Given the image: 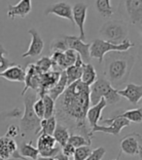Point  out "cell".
Listing matches in <instances>:
<instances>
[{"mask_svg":"<svg viewBox=\"0 0 142 160\" xmlns=\"http://www.w3.org/2000/svg\"><path fill=\"white\" fill-rule=\"evenodd\" d=\"M54 117L57 122L65 126L70 134L85 137L92 142V134L87 121V112L90 108V87L80 80L66 87L54 105Z\"/></svg>","mask_w":142,"mask_h":160,"instance_id":"6da1fadb","label":"cell"},{"mask_svg":"<svg viewBox=\"0 0 142 160\" xmlns=\"http://www.w3.org/2000/svg\"><path fill=\"white\" fill-rule=\"evenodd\" d=\"M102 62H104L103 77L117 89L129 80L135 63V57L128 51L110 52L104 56Z\"/></svg>","mask_w":142,"mask_h":160,"instance_id":"7a4b0ae2","label":"cell"},{"mask_svg":"<svg viewBox=\"0 0 142 160\" xmlns=\"http://www.w3.org/2000/svg\"><path fill=\"white\" fill-rule=\"evenodd\" d=\"M23 96V105L25 111L20 120V129L21 137H26V134L38 135L40 131V122L42 119H39L33 110V103L39 98L35 91L28 89Z\"/></svg>","mask_w":142,"mask_h":160,"instance_id":"3957f363","label":"cell"},{"mask_svg":"<svg viewBox=\"0 0 142 160\" xmlns=\"http://www.w3.org/2000/svg\"><path fill=\"white\" fill-rule=\"evenodd\" d=\"M104 99L107 106L115 105L121 101V97L117 94L116 89L113 88L104 77H99L90 86V103L92 106Z\"/></svg>","mask_w":142,"mask_h":160,"instance_id":"277c9868","label":"cell"},{"mask_svg":"<svg viewBox=\"0 0 142 160\" xmlns=\"http://www.w3.org/2000/svg\"><path fill=\"white\" fill-rule=\"evenodd\" d=\"M129 23L122 20H113L104 22L99 28L102 40L112 44H121L129 39Z\"/></svg>","mask_w":142,"mask_h":160,"instance_id":"5b68a950","label":"cell"},{"mask_svg":"<svg viewBox=\"0 0 142 160\" xmlns=\"http://www.w3.org/2000/svg\"><path fill=\"white\" fill-rule=\"evenodd\" d=\"M135 46L130 40L127 39L121 44H112L110 42L104 41L102 39H94L92 43H90V56L91 59H97L99 63L103 62L104 56L110 52H127L130 48Z\"/></svg>","mask_w":142,"mask_h":160,"instance_id":"8992f818","label":"cell"},{"mask_svg":"<svg viewBox=\"0 0 142 160\" xmlns=\"http://www.w3.org/2000/svg\"><path fill=\"white\" fill-rule=\"evenodd\" d=\"M118 12L125 22L141 28L142 0H120Z\"/></svg>","mask_w":142,"mask_h":160,"instance_id":"52a82bcc","label":"cell"},{"mask_svg":"<svg viewBox=\"0 0 142 160\" xmlns=\"http://www.w3.org/2000/svg\"><path fill=\"white\" fill-rule=\"evenodd\" d=\"M37 139V149L42 157H56L61 152V148L54 141L53 136L39 134Z\"/></svg>","mask_w":142,"mask_h":160,"instance_id":"ba28073f","label":"cell"},{"mask_svg":"<svg viewBox=\"0 0 142 160\" xmlns=\"http://www.w3.org/2000/svg\"><path fill=\"white\" fill-rule=\"evenodd\" d=\"M102 121L108 124V126L97 125L92 130V135L96 132H102L105 134H111V135H114L115 137H118L124 128L130 126V122L128 121L127 119L121 118V117H116V116H111L110 118H107V119H102Z\"/></svg>","mask_w":142,"mask_h":160,"instance_id":"9c48e42d","label":"cell"},{"mask_svg":"<svg viewBox=\"0 0 142 160\" xmlns=\"http://www.w3.org/2000/svg\"><path fill=\"white\" fill-rule=\"evenodd\" d=\"M120 148L122 152L130 156H141L142 138L140 134L131 133L121 139Z\"/></svg>","mask_w":142,"mask_h":160,"instance_id":"30bf717a","label":"cell"},{"mask_svg":"<svg viewBox=\"0 0 142 160\" xmlns=\"http://www.w3.org/2000/svg\"><path fill=\"white\" fill-rule=\"evenodd\" d=\"M68 49L75 51L84 63H90V43H85L83 40L79 38V36L74 35H64V36Z\"/></svg>","mask_w":142,"mask_h":160,"instance_id":"8fae6325","label":"cell"},{"mask_svg":"<svg viewBox=\"0 0 142 160\" xmlns=\"http://www.w3.org/2000/svg\"><path fill=\"white\" fill-rule=\"evenodd\" d=\"M89 10V6L84 2H78L74 4L72 7V18L74 26L76 25L79 28L80 31V38L81 40H85L86 34H85V22L87 19V13Z\"/></svg>","mask_w":142,"mask_h":160,"instance_id":"7c38bea8","label":"cell"},{"mask_svg":"<svg viewBox=\"0 0 142 160\" xmlns=\"http://www.w3.org/2000/svg\"><path fill=\"white\" fill-rule=\"evenodd\" d=\"M44 14H45V16L56 15L59 18L66 19L69 22H72V25L74 26L73 18H72V6L67 2L60 1V2H57V3H53L46 8L44 11Z\"/></svg>","mask_w":142,"mask_h":160,"instance_id":"4fadbf2b","label":"cell"},{"mask_svg":"<svg viewBox=\"0 0 142 160\" xmlns=\"http://www.w3.org/2000/svg\"><path fill=\"white\" fill-rule=\"evenodd\" d=\"M10 158L21 159L18 145L14 139L2 136L0 137V160H9Z\"/></svg>","mask_w":142,"mask_h":160,"instance_id":"5bb4252c","label":"cell"},{"mask_svg":"<svg viewBox=\"0 0 142 160\" xmlns=\"http://www.w3.org/2000/svg\"><path fill=\"white\" fill-rule=\"evenodd\" d=\"M28 33L31 35V42L29 44L28 49L26 53L21 55L22 58H35L40 56L44 49V41L40 35V33L35 28L28 29Z\"/></svg>","mask_w":142,"mask_h":160,"instance_id":"9a60e30c","label":"cell"},{"mask_svg":"<svg viewBox=\"0 0 142 160\" xmlns=\"http://www.w3.org/2000/svg\"><path fill=\"white\" fill-rule=\"evenodd\" d=\"M23 82L26 83V85L21 92V96L28 89L33 90L36 93L38 92L39 87H40V82H41V73L39 72L35 65H33V63L28 65V67L26 68V77H25V81Z\"/></svg>","mask_w":142,"mask_h":160,"instance_id":"2e32d148","label":"cell"},{"mask_svg":"<svg viewBox=\"0 0 142 160\" xmlns=\"http://www.w3.org/2000/svg\"><path fill=\"white\" fill-rule=\"evenodd\" d=\"M31 10H32L31 0H20V2L16 5H8L7 16L11 20L16 18H26Z\"/></svg>","mask_w":142,"mask_h":160,"instance_id":"e0dca14e","label":"cell"},{"mask_svg":"<svg viewBox=\"0 0 142 160\" xmlns=\"http://www.w3.org/2000/svg\"><path fill=\"white\" fill-rule=\"evenodd\" d=\"M117 94L121 98L127 99L130 103L137 105L142 99V86L136 84H128L124 89H116Z\"/></svg>","mask_w":142,"mask_h":160,"instance_id":"ac0fdd59","label":"cell"},{"mask_svg":"<svg viewBox=\"0 0 142 160\" xmlns=\"http://www.w3.org/2000/svg\"><path fill=\"white\" fill-rule=\"evenodd\" d=\"M61 71L59 70H50L48 72L41 74V82H40V87L37 92V95L39 98L42 97L43 95L47 94L51 88H53L56 83L59 81V78L60 75Z\"/></svg>","mask_w":142,"mask_h":160,"instance_id":"d6986e66","label":"cell"},{"mask_svg":"<svg viewBox=\"0 0 142 160\" xmlns=\"http://www.w3.org/2000/svg\"><path fill=\"white\" fill-rule=\"evenodd\" d=\"M107 107V103L104 99H101L97 105L92 106L88 109L87 112V121L91 128V132L97 125H98V121L101 119L102 110Z\"/></svg>","mask_w":142,"mask_h":160,"instance_id":"ffe728a7","label":"cell"},{"mask_svg":"<svg viewBox=\"0 0 142 160\" xmlns=\"http://www.w3.org/2000/svg\"><path fill=\"white\" fill-rule=\"evenodd\" d=\"M0 77L11 82H23L26 77V70L21 66L15 65L0 73Z\"/></svg>","mask_w":142,"mask_h":160,"instance_id":"44dd1931","label":"cell"},{"mask_svg":"<svg viewBox=\"0 0 142 160\" xmlns=\"http://www.w3.org/2000/svg\"><path fill=\"white\" fill-rule=\"evenodd\" d=\"M83 66H84V62L81 60L80 56L78 55L74 65L67 68L64 70L66 74V78H67V86L78 81V80H80L81 75H82Z\"/></svg>","mask_w":142,"mask_h":160,"instance_id":"7402d4cb","label":"cell"},{"mask_svg":"<svg viewBox=\"0 0 142 160\" xmlns=\"http://www.w3.org/2000/svg\"><path fill=\"white\" fill-rule=\"evenodd\" d=\"M18 152L21 156V160H35L40 156L37 148L33 147L32 141H29L28 142L23 141L21 143Z\"/></svg>","mask_w":142,"mask_h":160,"instance_id":"603a6c76","label":"cell"},{"mask_svg":"<svg viewBox=\"0 0 142 160\" xmlns=\"http://www.w3.org/2000/svg\"><path fill=\"white\" fill-rule=\"evenodd\" d=\"M67 87V78H66V74H65V71L62 70L60 72L59 78V81L56 83L53 88L47 92V95L51 97L54 102L58 100V98L59 96L64 92V90L66 89Z\"/></svg>","mask_w":142,"mask_h":160,"instance_id":"cb8c5ba5","label":"cell"},{"mask_svg":"<svg viewBox=\"0 0 142 160\" xmlns=\"http://www.w3.org/2000/svg\"><path fill=\"white\" fill-rule=\"evenodd\" d=\"M97 71L96 68H93L92 63H84L83 66V70H82V75L80 78V81L84 83L87 86H91L92 84L94 83L97 80Z\"/></svg>","mask_w":142,"mask_h":160,"instance_id":"d4e9b609","label":"cell"},{"mask_svg":"<svg viewBox=\"0 0 142 160\" xmlns=\"http://www.w3.org/2000/svg\"><path fill=\"white\" fill-rule=\"evenodd\" d=\"M69 136H70V133L67 128L62 124H59L57 122L56 129H54L53 133V137L60 148H62L67 143Z\"/></svg>","mask_w":142,"mask_h":160,"instance_id":"484cf974","label":"cell"},{"mask_svg":"<svg viewBox=\"0 0 142 160\" xmlns=\"http://www.w3.org/2000/svg\"><path fill=\"white\" fill-rule=\"evenodd\" d=\"M94 8L102 18H110L114 14L110 0H94Z\"/></svg>","mask_w":142,"mask_h":160,"instance_id":"4316f807","label":"cell"},{"mask_svg":"<svg viewBox=\"0 0 142 160\" xmlns=\"http://www.w3.org/2000/svg\"><path fill=\"white\" fill-rule=\"evenodd\" d=\"M113 116L125 118V119H127L128 121L133 122V123H141V121H142V109L139 107V108H135V109L125 110L122 113H116Z\"/></svg>","mask_w":142,"mask_h":160,"instance_id":"83f0119b","label":"cell"},{"mask_svg":"<svg viewBox=\"0 0 142 160\" xmlns=\"http://www.w3.org/2000/svg\"><path fill=\"white\" fill-rule=\"evenodd\" d=\"M57 126V119L56 117L52 116L47 119H42L40 122V131H39V134H46V135H50L53 136V133L56 129Z\"/></svg>","mask_w":142,"mask_h":160,"instance_id":"f1b7e54d","label":"cell"},{"mask_svg":"<svg viewBox=\"0 0 142 160\" xmlns=\"http://www.w3.org/2000/svg\"><path fill=\"white\" fill-rule=\"evenodd\" d=\"M43 101L44 103V118L43 119H47L49 117H52L54 115V105H56V102H54L51 97H49L48 95L45 94L42 97H40Z\"/></svg>","mask_w":142,"mask_h":160,"instance_id":"f546056e","label":"cell"},{"mask_svg":"<svg viewBox=\"0 0 142 160\" xmlns=\"http://www.w3.org/2000/svg\"><path fill=\"white\" fill-rule=\"evenodd\" d=\"M67 142L70 143V145L75 148H80V147H85V146L91 147L92 145V142H89L85 137H83L81 135H77V134H70Z\"/></svg>","mask_w":142,"mask_h":160,"instance_id":"4dcf8cb0","label":"cell"},{"mask_svg":"<svg viewBox=\"0 0 142 160\" xmlns=\"http://www.w3.org/2000/svg\"><path fill=\"white\" fill-rule=\"evenodd\" d=\"M34 65L41 74L48 72V71H50L53 68V62H52L51 58H49V57L41 58L40 60H38Z\"/></svg>","mask_w":142,"mask_h":160,"instance_id":"1f68e13d","label":"cell"},{"mask_svg":"<svg viewBox=\"0 0 142 160\" xmlns=\"http://www.w3.org/2000/svg\"><path fill=\"white\" fill-rule=\"evenodd\" d=\"M66 50H68V47L66 45V42H65L64 36L54 39L53 41L51 42V45H50V51H51V53L65 52Z\"/></svg>","mask_w":142,"mask_h":160,"instance_id":"d6a6232c","label":"cell"},{"mask_svg":"<svg viewBox=\"0 0 142 160\" xmlns=\"http://www.w3.org/2000/svg\"><path fill=\"white\" fill-rule=\"evenodd\" d=\"M7 54L8 52L4 48V46L2 44H0V73L3 72L7 68H9L10 67H13L16 65L15 62H11L9 59L5 57V55Z\"/></svg>","mask_w":142,"mask_h":160,"instance_id":"836d02e7","label":"cell"},{"mask_svg":"<svg viewBox=\"0 0 142 160\" xmlns=\"http://www.w3.org/2000/svg\"><path fill=\"white\" fill-rule=\"evenodd\" d=\"M92 148L89 146L80 147L77 148L74 150L73 153V160H85L89 157V155L92 153Z\"/></svg>","mask_w":142,"mask_h":160,"instance_id":"e575fe53","label":"cell"},{"mask_svg":"<svg viewBox=\"0 0 142 160\" xmlns=\"http://www.w3.org/2000/svg\"><path fill=\"white\" fill-rule=\"evenodd\" d=\"M22 114V111L20 108H13L11 110L1 111L0 112V124L2 122L7 121V119H13V118H19Z\"/></svg>","mask_w":142,"mask_h":160,"instance_id":"d590c367","label":"cell"},{"mask_svg":"<svg viewBox=\"0 0 142 160\" xmlns=\"http://www.w3.org/2000/svg\"><path fill=\"white\" fill-rule=\"evenodd\" d=\"M64 68L66 69L67 68L73 66L75 63L78 54L75 51L70 50V49L64 52Z\"/></svg>","mask_w":142,"mask_h":160,"instance_id":"8d00e7d4","label":"cell"},{"mask_svg":"<svg viewBox=\"0 0 142 160\" xmlns=\"http://www.w3.org/2000/svg\"><path fill=\"white\" fill-rule=\"evenodd\" d=\"M33 110L34 113L39 119H43L44 118V103L41 98H38L34 103H33Z\"/></svg>","mask_w":142,"mask_h":160,"instance_id":"74e56055","label":"cell"},{"mask_svg":"<svg viewBox=\"0 0 142 160\" xmlns=\"http://www.w3.org/2000/svg\"><path fill=\"white\" fill-rule=\"evenodd\" d=\"M106 150L104 148L99 147L96 149L92 150V153L89 155V157L85 159V160H101L102 158L104 157Z\"/></svg>","mask_w":142,"mask_h":160,"instance_id":"f35d334b","label":"cell"},{"mask_svg":"<svg viewBox=\"0 0 142 160\" xmlns=\"http://www.w3.org/2000/svg\"><path fill=\"white\" fill-rule=\"evenodd\" d=\"M19 135H21V129L20 127L15 125V124H11L8 126L7 128V131L5 133V137H8V138H11V139H15L17 138Z\"/></svg>","mask_w":142,"mask_h":160,"instance_id":"ab89813d","label":"cell"},{"mask_svg":"<svg viewBox=\"0 0 142 160\" xmlns=\"http://www.w3.org/2000/svg\"><path fill=\"white\" fill-rule=\"evenodd\" d=\"M74 150H75V148H73L70 143L67 142L65 146H64L61 148V153L65 156H67L68 158H70L71 156H73Z\"/></svg>","mask_w":142,"mask_h":160,"instance_id":"60d3db41","label":"cell"},{"mask_svg":"<svg viewBox=\"0 0 142 160\" xmlns=\"http://www.w3.org/2000/svg\"><path fill=\"white\" fill-rule=\"evenodd\" d=\"M54 159H56V160H71L70 158H68L67 156L64 155L61 152H59L56 157H54Z\"/></svg>","mask_w":142,"mask_h":160,"instance_id":"b9f144b4","label":"cell"},{"mask_svg":"<svg viewBox=\"0 0 142 160\" xmlns=\"http://www.w3.org/2000/svg\"><path fill=\"white\" fill-rule=\"evenodd\" d=\"M35 160H54V157H42V156H39Z\"/></svg>","mask_w":142,"mask_h":160,"instance_id":"7bdbcfd3","label":"cell"},{"mask_svg":"<svg viewBox=\"0 0 142 160\" xmlns=\"http://www.w3.org/2000/svg\"><path fill=\"white\" fill-rule=\"evenodd\" d=\"M120 156H121V153H120L119 155H118V157H117L116 159H114V160H120Z\"/></svg>","mask_w":142,"mask_h":160,"instance_id":"ee69618b","label":"cell"},{"mask_svg":"<svg viewBox=\"0 0 142 160\" xmlns=\"http://www.w3.org/2000/svg\"><path fill=\"white\" fill-rule=\"evenodd\" d=\"M54 160H56V159H54Z\"/></svg>","mask_w":142,"mask_h":160,"instance_id":"f6af8a7d","label":"cell"}]
</instances>
